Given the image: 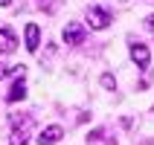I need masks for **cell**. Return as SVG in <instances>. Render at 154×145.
I'll list each match as a JSON object with an SVG mask.
<instances>
[{"label": "cell", "mask_w": 154, "mask_h": 145, "mask_svg": "<svg viewBox=\"0 0 154 145\" xmlns=\"http://www.w3.org/2000/svg\"><path fill=\"white\" fill-rule=\"evenodd\" d=\"M102 87H105V90H116V78H113L111 73H105V76H102Z\"/></svg>", "instance_id": "9"}, {"label": "cell", "mask_w": 154, "mask_h": 145, "mask_svg": "<svg viewBox=\"0 0 154 145\" xmlns=\"http://www.w3.org/2000/svg\"><path fill=\"white\" fill-rule=\"evenodd\" d=\"M146 26H148V29L154 32V15H148V17H146Z\"/></svg>", "instance_id": "10"}, {"label": "cell", "mask_w": 154, "mask_h": 145, "mask_svg": "<svg viewBox=\"0 0 154 145\" xmlns=\"http://www.w3.org/2000/svg\"><path fill=\"white\" fill-rule=\"evenodd\" d=\"M9 3H12V0H0V6H9Z\"/></svg>", "instance_id": "11"}, {"label": "cell", "mask_w": 154, "mask_h": 145, "mask_svg": "<svg viewBox=\"0 0 154 145\" xmlns=\"http://www.w3.org/2000/svg\"><path fill=\"white\" fill-rule=\"evenodd\" d=\"M29 128H32V122L15 125V131H12V145H26L29 142Z\"/></svg>", "instance_id": "7"}, {"label": "cell", "mask_w": 154, "mask_h": 145, "mask_svg": "<svg viewBox=\"0 0 154 145\" xmlns=\"http://www.w3.org/2000/svg\"><path fill=\"white\" fill-rule=\"evenodd\" d=\"M111 12L108 9H102V6H90L87 9V26L90 29H108L111 26Z\"/></svg>", "instance_id": "1"}, {"label": "cell", "mask_w": 154, "mask_h": 145, "mask_svg": "<svg viewBox=\"0 0 154 145\" xmlns=\"http://www.w3.org/2000/svg\"><path fill=\"white\" fill-rule=\"evenodd\" d=\"M20 99H26V84H23V78H17L15 84L9 87V96H6V102H20Z\"/></svg>", "instance_id": "8"}, {"label": "cell", "mask_w": 154, "mask_h": 145, "mask_svg": "<svg viewBox=\"0 0 154 145\" xmlns=\"http://www.w3.org/2000/svg\"><path fill=\"white\" fill-rule=\"evenodd\" d=\"M131 61H134L140 70H148V64H151V52H148L146 44H140V41L131 44Z\"/></svg>", "instance_id": "2"}, {"label": "cell", "mask_w": 154, "mask_h": 145, "mask_svg": "<svg viewBox=\"0 0 154 145\" xmlns=\"http://www.w3.org/2000/svg\"><path fill=\"white\" fill-rule=\"evenodd\" d=\"M17 50V38L12 29H0V52L3 55H9V52H15Z\"/></svg>", "instance_id": "5"}, {"label": "cell", "mask_w": 154, "mask_h": 145, "mask_svg": "<svg viewBox=\"0 0 154 145\" xmlns=\"http://www.w3.org/2000/svg\"><path fill=\"white\" fill-rule=\"evenodd\" d=\"M61 137H64V128L61 125H50V128H44L38 134V145H55Z\"/></svg>", "instance_id": "4"}, {"label": "cell", "mask_w": 154, "mask_h": 145, "mask_svg": "<svg viewBox=\"0 0 154 145\" xmlns=\"http://www.w3.org/2000/svg\"><path fill=\"white\" fill-rule=\"evenodd\" d=\"M85 35H87V29H85L82 23H67V26H64V41H67L70 47L85 44Z\"/></svg>", "instance_id": "3"}, {"label": "cell", "mask_w": 154, "mask_h": 145, "mask_svg": "<svg viewBox=\"0 0 154 145\" xmlns=\"http://www.w3.org/2000/svg\"><path fill=\"white\" fill-rule=\"evenodd\" d=\"M26 50L29 52H38V44H41V29H38V26L35 23H26Z\"/></svg>", "instance_id": "6"}]
</instances>
